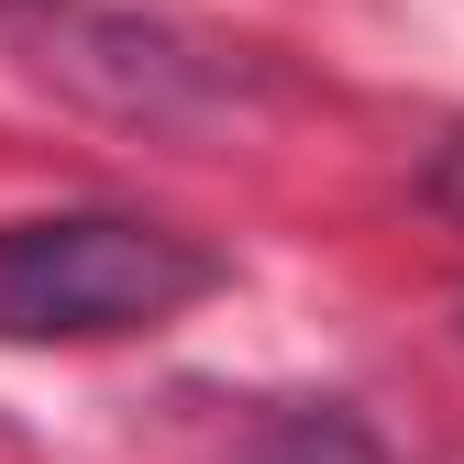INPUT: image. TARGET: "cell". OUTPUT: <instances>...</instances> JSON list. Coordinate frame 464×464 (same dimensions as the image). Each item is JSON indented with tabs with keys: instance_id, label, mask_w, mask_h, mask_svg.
I'll return each mask as SVG.
<instances>
[{
	"instance_id": "obj_1",
	"label": "cell",
	"mask_w": 464,
	"mask_h": 464,
	"mask_svg": "<svg viewBox=\"0 0 464 464\" xmlns=\"http://www.w3.org/2000/svg\"><path fill=\"white\" fill-rule=\"evenodd\" d=\"M210 287H221V255L144 210H44L0 232V343L166 332Z\"/></svg>"
},
{
	"instance_id": "obj_2",
	"label": "cell",
	"mask_w": 464,
	"mask_h": 464,
	"mask_svg": "<svg viewBox=\"0 0 464 464\" xmlns=\"http://www.w3.org/2000/svg\"><path fill=\"white\" fill-rule=\"evenodd\" d=\"M266 464H376V453H365V431L343 420V410H321V420H287Z\"/></svg>"
}]
</instances>
